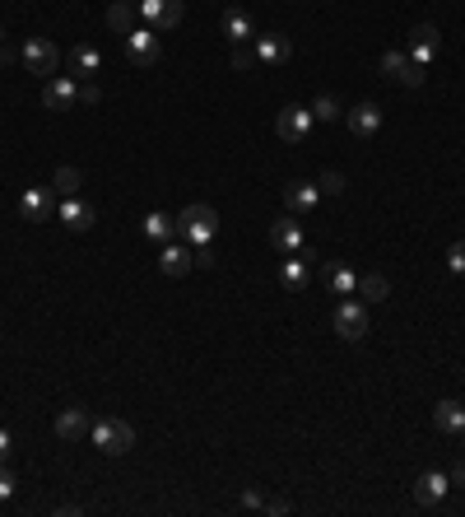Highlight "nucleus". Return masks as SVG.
I'll return each instance as SVG.
<instances>
[{
  "label": "nucleus",
  "instance_id": "obj_1",
  "mask_svg": "<svg viewBox=\"0 0 465 517\" xmlns=\"http://www.w3.org/2000/svg\"><path fill=\"white\" fill-rule=\"evenodd\" d=\"M89 439H94L98 452L117 457V452H130V448H135V429H130L126 420H117V415H103V420L89 424Z\"/></svg>",
  "mask_w": 465,
  "mask_h": 517
},
{
  "label": "nucleus",
  "instance_id": "obj_2",
  "mask_svg": "<svg viewBox=\"0 0 465 517\" xmlns=\"http://www.w3.org/2000/svg\"><path fill=\"white\" fill-rule=\"evenodd\" d=\"M177 233H182V242H191V248H205V242H214V233H219V214L210 205H186L177 214Z\"/></svg>",
  "mask_w": 465,
  "mask_h": 517
},
{
  "label": "nucleus",
  "instance_id": "obj_3",
  "mask_svg": "<svg viewBox=\"0 0 465 517\" xmlns=\"http://www.w3.org/2000/svg\"><path fill=\"white\" fill-rule=\"evenodd\" d=\"M19 61L29 66V75H57V66H61V51H57V42L51 38H29L23 42V51H19Z\"/></svg>",
  "mask_w": 465,
  "mask_h": 517
},
{
  "label": "nucleus",
  "instance_id": "obj_4",
  "mask_svg": "<svg viewBox=\"0 0 465 517\" xmlns=\"http://www.w3.org/2000/svg\"><path fill=\"white\" fill-rule=\"evenodd\" d=\"M121 42H126V57H130L135 70H149V66H158V57H163V42H158L154 29H135V33H126Z\"/></svg>",
  "mask_w": 465,
  "mask_h": 517
},
{
  "label": "nucleus",
  "instance_id": "obj_5",
  "mask_svg": "<svg viewBox=\"0 0 465 517\" xmlns=\"http://www.w3.org/2000/svg\"><path fill=\"white\" fill-rule=\"evenodd\" d=\"M312 126H317V117H312V107H303V103H289V107H280V117H275L280 141H289V145L308 141V131H312Z\"/></svg>",
  "mask_w": 465,
  "mask_h": 517
},
{
  "label": "nucleus",
  "instance_id": "obj_6",
  "mask_svg": "<svg viewBox=\"0 0 465 517\" xmlns=\"http://www.w3.org/2000/svg\"><path fill=\"white\" fill-rule=\"evenodd\" d=\"M335 331L344 340H363L368 336V304H359V298H340V308H335Z\"/></svg>",
  "mask_w": 465,
  "mask_h": 517
},
{
  "label": "nucleus",
  "instance_id": "obj_7",
  "mask_svg": "<svg viewBox=\"0 0 465 517\" xmlns=\"http://www.w3.org/2000/svg\"><path fill=\"white\" fill-rule=\"evenodd\" d=\"M182 14H186L182 0H140V19L149 23L154 33H158V29H177Z\"/></svg>",
  "mask_w": 465,
  "mask_h": 517
},
{
  "label": "nucleus",
  "instance_id": "obj_8",
  "mask_svg": "<svg viewBox=\"0 0 465 517\" xmlns=\"http://www.w3.org/2000/svg\"><path fill=\"white\" fill-rule=\"evenodd\" d=\"M437 47H443V33H437V23H419V29L409 33V51H405V57L415 61L419 70H428V61L437 57Z\"/></svg>",
  "mask_w": 465,
  "mask_h": 517
},
{
  "label": "nucleus",
  "instance_id": "obj_9",
  "mask_svg": "<svg viewBox=\"0 0 465 517\" xmlns=\"http://www.w3.org/2000/svg\"><path fill=\"white\" fill-rule=\"evenodd\" d=\"M42 103H47V113H70V107L79 103V85L70 75H51L42 85Z\"/></svg>",
  "mask_w": 465,
  "mask_h": 517
},
{
  "label": "nucleus",
  "instance_id": "obj_10",
  "mask_svg": "<svg viewBox=\"0 0 465 517\" xmlns=\"http://www.w3.org/2000/svg\"><path fill=\"white\" fill-rule=\"evenodd\" d=\"M270 248L293 257V252H303V224H298V214H280L275 224H270Z\"/></svg>",
  "mask_w": 465,
  "mask_h": 517
},
{
  "label": "nucleus",
  "instance_id": "obj_11",
  "mask_svg": "<svg viewBox=\"0 0 465 517\" xmlns=\"http://www.w3.org/2000/svg\"><path fill=\"white\" fill-rule=\"evenodd\" d=\"M312 261H317V252H312V248H303V252L284 257V261H280V285H284L289 294L308 289V266H312Z\"/></svg>",
  "mask_w": 465,
  "mask_h": 517
},
{
  "label": "nucleus",
  "instance_id": "obj_12",
  "mask_svg": "<svg viewBox=\"0 0 465 517\" xmlns=\"http://www.w3.org/2000/svg\"><path fill=\"white\" fill-rule=\"evenodd\" d=\"M447 489H452V476L447 471H424L419 480H415V503L419 508H437L447 499Z\"/></svg>",
  "mask_w": 465,
  "mask_h": 517
},
{
  "label": "nucleus",
  "instance_id": "obj_13",
  "mask_svg": "<svg viewBox=\"0 0 465 517\" xmlns=\"http://www.w3.org/2000/svg\"><path fill=\"white\" fill-rule=\"evenodd\" d=\"M196 266V252H191V242H163V257H158V270L163 276H186V270Z\"/></svg>",
  "mask_w": 465,
  "mask_h": 517
},
{
  "label": "nucleus",
  "instance_id": "obj_14",
  "mask_svg": "<svg viewBox=\"0 0 465 517\" xmlns=\"http://www.w3.org/2000/svg\"><path fill=\"white\" fill-rule=\"evenodd\" d=\"M344 122H349V131L359 135V141H372V135L381 131V107L377 103H359V107H349V113H344Z\"/></svg>",
  "mask_w": 465,
  "mask_h": 517
},
{
  "label": "nucleus",
  "instance_id": "obj_15",
  "mask_svg": "<svg viewBox=\"0 0 465 517\" xmlns=\"http://www.w3.org/2000/svg\"><path fill=\"white\" fill-rule=\"evenodd\" d=\"M51 210H57V201H51V192H47V186H23V196H19V214H23V220L42 224Z\"/></svg>",
  "mask_w": 465,
  "mask_h": 517
},
{
  "label": "nucleus",
  "instance_id": "obj_16",
  "mask_svg": "<svg viewBox=\"0 0 465 517\" xmlns=\"http://www.w3.org/2000/svg\"><path fill=\"white\" fill-rule=\"evenodd\" d=\"M89 411H85V405H66V411L57 415V439H66V443H79V439H85V433H89Z\"/></svg>",
  "mask_w": 465,
  "mask_h": 517
},
{
  "label": "nucleus",
  "instance_id": "obj_17",
  "mask_svg": "<svg viewBox=\"0 0 465 517\" xmlns=\"http://www.w3.org/2000/svg\"><path fill=\"white\" fill-rule=\"evenodd\" d=\"M284 205H289V214H312V210L321 205L317 182H289V186H284Z\"/></svg>",
  "mask_w": 465,
  "mask_h": 517
},
{
  "label": "nucleus",
  "instance_id": "obj_18",
  "mask_svg": "<svg viewBox=\"0 0 465 517\" xmlns=\"http://www.w3.org/2000/svg\"><path fill=\"white\" fill-rule=\"evenodd\" d=\"M293 57V42L284 38V33H265V38H256V61H265V66H284Z\"/></svg>",
  "mask_w": 465,
  "mask_h": 517
},
{
  "label": "nucleus",
  "instance_id": "obj_19",
  "mask_svg": "<svg viewBox=\"0 0 465 517\" xmlns=\"http://www.w3.org/2000/svg\"><path fill=\"white\" fill-rule=\"evenodd\" d=\"M135 19H140V0H112V10H107V29L112 33H135Z\"/></svg>",
  "mask_w": 465,
  "mask_h": 517
},
{
  "label": "nucleus",
  "instance_id": "obj_20",
  "mask_svg": "<svg viewBox=\"0 0 465 517\" xmlns=\"http://www.w3.org/2000/svg\"><path fill=\"white\" fill-rule=\"evenodd\" d=\"M326 285H331L340 298H349L353 289H359V270H353L349 261H326Z\"/></svg>",
  "mask_w": 465,
  "mask_h": 517
},
{
  "label": "nucleus",
  "instance_id": "obj_21",
  "mask_svg": "<svg viewBox=\"0 0 465 517\" xmlns=\"http://www.w3.org/2000/svg\"><path fill=\"white\" fill-rule=\"evenodd\" d=\"M61 224H66V229H75V233L94 229V205H89V201H79V196L61 201Z\"/></svg>",
  "mask_w": 465,
  "mask_h": 517
},
{
  "label": "nucleus",
  "instance_id": "obj_22",
  "mask_svg": "<svg viewBox=\"0 0 465 517\" xmlns=\"http://www.w3.org/2000/svg\"><path fill=\"white\" fill-rule=\"evenodd\" d=\"M433 424L443 429V433H465V405H456V401H437V405H433Z\"/></svg>",
  "mask_w": 465,
  "mask_h": 517
},
{
  "label": "nucleus",
  "instance_id": "obj_23",
  "mask_svg": "<svg viewBox=\"0 0 465 517\" xmlns=\"http://www.w3.org/2000/svg\"><path fill=\"white\" fill-rule=\"evenodd\" d=\"M224 38H228L233 47H242V42H256V29H252V19L242 14V10H224Z\"/></svg>",
  "mask_w": 465,
  "mask_h": 517
},
{
  "label": "nucleus",
  "instance_id": "obj_24",
  "mask_svg": "<svg viewBox=\"0 0 465 517\" xmlns=\"http://www.w3.org/2000/svg\"><path fill=\"white\" fill-rule=\"evenodd\" d=\"M70 66H75V75L94 79V75L103 70V51H98V47H89V42H79V47L70 51Z\"/></svg>",
  "mask_w": 465,
  "mask_h": 517
},
{
  "label": "nucleus",
  "instance_id": "obj_25",
  "mask_svg": "<svg viewBox=\"0 0 465 517\" xmlns=\"http://www.w3.org/2000/svg\"><path fill=\"white\" fill-rule=\"evenodd\" d=\"M79 186H85V173H79V168H70V163H66V168H57V177H51V192H57L61 201L79 196Z\"/></svg>",
  "mask_w": 465,
  "mask_h": 517
},
{
  "label": "nucleus",
  "instance_id": "obj_26",
  "mask_svg": "<svg viewBox=\"0 0 465 517\" xmlns=\"http://www.w3.org/2000/svg\"><path fill=\"white\" fill-rule=\"evenodd\" d=\"M173 233H177V220H168L163 210H154L149 220H145V238L149 242H173Z\"/></svg>",
  "mask_w": 465,
  "mask_h": 517
},
{
  "label": "nucleus",
  "instance_id": "obj_27",
  "mask_svg": "<svg viewBox=\"0 0 465 517\" xmlns=\"http://www.w3.org/2000/svg\"><path fill=\"white\" fill-rule=\"evenodd\" d=\"M353 294L368 298V304H381V298H391V285H387V276H359V289Z\"/></svg>",
  "mask_w": 465,
  "mask_h": 517
},
{
  "label": "nucleus",
  "instance_id": "obj_28",
  "mask_svg": "<svg viewBox=\"0 0 465 517\" xmlns=\"http://www.w3.org/2000/svg\"><path fill=\"white\" fill-rule=\"evenodd\" d=\"M312 117H317V122H340V117H344V107L335 103V94H321V98L312 103Z\"/></svg>",
  "mask_w": 465,
  "mask_h": 517
},
{
  "label": "nucleus",
  "instance_id": "obj_29",
  "mask_svg": "<svg viewBox=\"0 0 465 517\" xmlns=\"http://www.w3.org/2000/svg\"><path fill=\"white\" fill-rule=\"evenodd\" d=\"M405 66H409V57H405V51H381V75L400 79V75H405Z\"/></svg>",
  "mask_w": 465,
  "mask_h": 517
},
{
  "label": "nucleus",
  "instance_id": "obj_30",
  "mask_svg": "<svg viewBox=\"0 0 465 517\" xmlns=\"http://www.w3.org/2000/svg\"><path fill=\"white\" fill-rule=\"evenodd\" d=\"M317 192L321 196H344V177L331 168V173H321V182H317Z\"/></svg>",
  "mask_w": 465,
  "mask_h": 517
},
{
  "label": "nucleus",
  "instance_id": "obj_31",
  "mask_svg": "<svg viewBox=\"0 0 465 517\" xmlns=\"http://www.w3.org/2000/svg\"><path fill=\"white\" fill-rule=\"evenodd\" d=\"M265 499H270V494H261L256 485H247V489H242V499H237V503L247 508V512H265Z\"/></svg>",
  "mask_w": 465,
  "mask_h": 517
},
{
  "label": "nucleus",
  "instance_id": "obj_32",
  "mask_svg": "<svg viewBox=\"0 0 465 517\" xmlns=\"http://www.w3.org/2000/svg\"><path fill=\"white\" fill-rule=\"evenodd\" d=\"M256 66V51L247 47V42H242V47H233V70H242V75H247Z\"/></svg>",
  "mask_w": 465,
  "mask_h": 517
},
{
  "label": "nucleus",
  "instance_id": "obj_33",
  "mask_svg": "<svg viewBox=\"0 0 465 517\" xmlns=\"http://www.w3.org/2000/svg\"><path fill=\"white\" fill-rule=\"evenodd\" d=\"M447 266H452V276H465V238L447 248Z\"/></svg>",
  "mask_w": 465,
  "mask_h": 517
},
{
  "label": "nucleus",
  "instance_id": "obj_34",
  "mask_svg": "<svg viewBox=\"0 0 465 517\" xmlns=\"http://www.w3.org/2000/svg\"><path fill=\"white\" fill-rule=\"evenodd\" d=\"M79 103H89V107L103 103V89H98V85H85V89H79Z\"/></svg>",
  "mask_w": 465,
  "mask_h": 517
},
{
  "label": "nucleus",
  "instance_id": "obj_35",
  "mask_svg": "<svg viewBox=\"0 0 465 517\" xmlns=\"http://www.w3.org/2000/svg\"><path fill=\"white\" fill-rule=\"evenodd\" d=\"M10 452H14V443H10V429H0V467L10 461Z\"/></svg>",
  "mask_w": 465,
  "mask_h": 517
},
{
  "label": "nucleus",
  "instance_id": "obj_36",
  "mask_svg": "<svg viewBox=\"0 0 465 517\" xmlns=\"http://www.w3.org/2000/svg\"><path fill=\"white\" fill-rule=\"evenodd\" d=\"M10 494H14V476L0 467V499H10Z\"/></svg>",
  "mask_w": 465,
  "mask_h": 517
},
{
  "label": "nucleus",
  "instance_id": "obj_37",
  "mask_svg": "<svg viewBox=\"0 0 465 517\" xmlns=\"http://www.w3.org/2000/svg\"><path fill=\"white\" fill-rule=\"evenodd\" d=\"M191 252H196V266H205V270L214 266V252H210V242H205V248H191Z\"/></svg>",
  "mask_w": 465,
  "mask_h": 517
},
{
  "label": "nucleus",
  "instance_id": "obj_38",
  "mask_svg": "<svg viewBox=\"0 0 465 517\" xmlns=\"http://www.w3.org/2000/svg\"><path fill=\"white\" fill-rule=\"evenodd\" d=\"M265 512H275V517L289 512V499H265Z\"/></svg>",
  "mask_w": 465,
  "mask_h": 517
},
{
  "label": "nucleus",
  "instance_id": "obj_39",
  "mask_svg": "<svg viewBox=\"0 0 465 517\" xmlns=\"http://www.w3.org/2000/svg\"><path fill=\"white\" fill-rule=\"evenodd\" d=\"M447 476H452V485H461V489H465V461H456V467H452Z\"/></svg>",
  "mask_w": 465,
  "mask_h": 517
},
{
  "label": "nucleus",
  "instance_id": "obj_40",
  "mask_svg": "<svg viewBox=\"0 0 465 517\" xmlns=\"http://www.w3.org/2000/svg\"><path fill=\"white\" fill-rule=\"evenodd\" d=\"M0 42H5V23H0Z\"/></svg>",
  "mask_w": 465,
  "mask_h": 517
}]
</instances>
